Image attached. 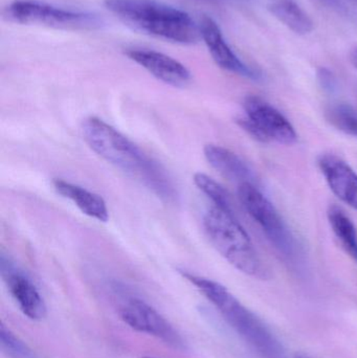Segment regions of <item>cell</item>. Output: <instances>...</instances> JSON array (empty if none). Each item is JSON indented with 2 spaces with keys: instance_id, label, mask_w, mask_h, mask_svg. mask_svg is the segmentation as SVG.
<instances>
[{
  "instance_id": "ac0fdd59",
  "label": "cell",
  "mask_w": 357,
  "mask_h": 358,
  "mask_svg": "<svg viewBox=\"0 0 357 358\" xmlns=\"http://www.w3.org/2000/svg\"><path fill=\"white\" fill-rule=\"evenodd\" d=\"M194 183L207 197L212 200L214 206L233 212L230 194L217 181L214 180L207 174L196 173L194 176Z\"/></svg>"
},
{
  "instance_id": "7402d4cb",
  "label": "cell",
  "mask_w": 357,
  "mask_h": 358,
  "mask_svg": "<svg viewBox=\"0 0 357 358\" xmlns=\"http://www.w3.org/2000/svg\"><path fill=\"white\" fill-rule=\"evenodd\" d=\"M350 61H351L352 65L357 69V46L350 52Z\"/></svg>"
},
{
  "instance_id": "7a4b0ae2",
  "label": "cell",
  "mask_w": 357,
  "mask_h": 358,
  "mask_svg": "<svg viewBox=\"0 0 357 358\" xmlns=\"http://www.w3.org/2000/svg\"><path fill=\"white\" fill-rule=\"evenodd\" d=\"M105 6L124 24L151 37L178 44H194L201 27L186 10L156 0H104Z\"/></svg>"
},
{
  "instance_id": "52a82bcc",
  "label": "cell",
  "mask_w": 357,
  "mask_h": 358,
  "mask_svg": "<svg viewBox=\"0 0 357 358\" xmlns=\"http://www.w3.org/2000/svg\"><path fill=\"white\" fill-rule=\"evenodd\" d=\"M122 321L131 329L154 336L169 346L184 349V341L173 326L152 306L138 298L127 299L119 309Z\"/></svg>"
},
{
  "instance_id": "5b68a950",
  "label": "cell",
  "mask_w": 357,
  "mask_h": 358,
  "mask_svg": "<svg viewBox=\"0 0 357 358\" xmlns=\"http://www.w3.org/2000/svg\"><path fill=\"white\" fill-rule=\"evenodd\" d=\"M3 17L19 24L71 31H94L104 24L103 19L94 13L68 10L43 0H14L4 8Z\"/></svg>"
},
{
  "instance_id": "9c48e42d",
  "label": "cell",
  "mask_w": 357,
  "mask_h": 358,
  "mask_svg": "<svg viewBox=\"0 0 357 358\" xmlns=\"http://www.w3.org/2000/svg\"><path fill=\"white\" fill-rule=\"evenodd\" d=\"M0 266L8 292L16 301L21 313L31 321L43 320L48 309L34 282L3 256L1 257Z\"/></svg>"
},
{
  "instance_id": "ffe728a7",
  "label": "cell",
  "mask_w": 357,
  "mask_h": 358,
  "mask_svg": "<svg viewBox=\"0 0 357 358\" xmlns=\"http://www.w3.org/2000/svg\"><path fill=\"white\" fill-rule=\"evenodd\" d=\"M318 79L320 82L321 87L325 92H333L335 88V79L333 73L327 69H320L318 71Z\"/></svg>"
},
{
  "instance_id": "d6986e66",
  "label": "cell",
  "mask_w": 357,
  "mask_h": 358,
  "mask_svg": "<svg viewBox=\"0 0 357 358\" xmlns=\"http://www.w3.org/2000/svg\"><path fill=\"white\" fill-rule=\"evenodd\" d=\"M1 347L13 358H33L31 350L6 325L0 326Z\"/></svg>"
},
{
  "instance_id": "ba28073f",
  "label": "cell",
  "mask_w": 357,
  "mask_h": 358,
  "mask_svg": "<svg viewBox=\"0 0 357 358\" xmlns=\"http://www.w3.org/2000/svg\"><path fill=\"white\" fill-rule=\"evenodd\" d=\"M245 117L251 120L261 136L262 142L270 141L279 144H296L298 134L291 122L274 106L259 96H249L243 101Z\"/></svg>"
},
{
  "instance_id": "2e32d148",
  "label": "cell",
  "mask_w": 357,
  "mask_h": 358,
  "mask_svg": "<svg viewBox=\"0 0 357 358\" xmlns=\"http://www.w3.org/2000/svg\"><path fill=\"white\" fill-rule=\"evenodd\" d=\"M329 224L348 256L357 262V231L354 221L339 206H329L327 210Z\"/></svg>"
},
{
  "instance_id": "4fadbf2b",
  "label": "cell",
  "mask_w": 357,
  "mask_h": 358,
  "mask_svg": "<svg viewBox=\"0 0 357 358\" xmlns=\"http://www.w3.org/2000/svg\"><path fill=\"white\" fill-rule=\"evenodd\" d=\"M207 163L224 178L236 181L255 183V176L249 166L232 151L217 145H207L203 149Z\"/></svg>"
},
{
  "instance_id": "277c9868",
  "label": "cell",
  "mask_w": 357,
  "mask_h": 358,
  "mask_svg": "<svg viewBox=\"0 0 357 358\" xmlns=\"http://www.w3.org/2000/svg\"><path fill=\"white\" fill-rule=\"evenodd\" d=\"M203 227L214 248L235 268L261 281L272 277L234 213L212 206L205 213Z\"/></svg>"
},
{
  "instance_id": "8992f818",
  "label": "cell",
  "mask_w": 357,
  "mask_h": 358,
  "mask_svg": "<svg viewBox=\"0 0 357 358\" xmlns=\"http://www.w3.org/2000/svg\"><path fill=\"white\" fill-rule=\"evenodd\" d=\"M238 197L243 208L261 227L275 248L289 258L295 256L297 248L293 234L274 204L262 194L255 183L239 185Z\"/></svg>"
},
{
  "instance_id": "3957f363",
  "label": "cell",
  "mask_w": 357,
  "mask_h": 358,
  "mask_svg": "<svg viewBox=\"0 0 357 358\" xmlns=\"http://www.w3.org/2000/svg\"><path fill=\"white\" fill-rule=\"evenodd\" d=\"M182 275L219 311L226 323L262 358H286L284 347L270 328L245 306L228 288L192 273Z\"/></svg>"
},
{
  "instance_id": "8fae6325",
  "label": "cell",
  "mask_w": 357,
  "mask_h": 358,
  "mask_svg": "<svg viewBox=\"0 0 357 358\" xmlns=\"http://www.w3.org/2000/svg\"><path fill=\"white\" fill-rule=\"evenodd\" d=\"M125 54L153 77L168 85L184 87L192 79L191 71L182 63L163 52L150 48H128Z\"/></svg>"
},
{
  "instance_id": "e0dca14e",
  "label": "cell",
  "mask_w": 357,
  "mask_h": 358,
  "mask_svg": "<svg viewBox=\"0 0 357 358\" xmlns=\"http://www.w3.org/2000/svg\"><path fill=\"white\" fill-rule=\"evenodd\" d=\"M329 123L347 136L357 138V110L351 105L337 103L326 110Z\"/></svg>"
},
{
  "instance_id": "7c38bea8",
  "label": "cell",
  "mask_w": 357,
  "mask_h": 358,
  "mask_svg": "<svg viewBox=\"0 0 357 358\" xmlns=\"http://www.w3.org/2000/svg\"><path fill=\"white\" fill-rule=\"evenodd\" d=\"M318 164L333 194L357 210V173L349 164L331 153L321 155Z\"/></svg>"
},
{
  "instance_id": "6da1fadb",
  "label": "cell",
  "mask_w": 357,
  "mask_h": 358,
  "mask_svg": "<svg viewBox=\"0 0 357 358\" xmlns=\"http://www.w3.org/2000/svg\"><path fill=\"white\" fill-rule=\"evenodd\" d=\"M82 134L92 150L107 163L142 183L163 201H175L177 191L169 174L127 136L98 117H88L82 123Z\"/></svg>"
},
{
  "instance_id": "30bf717a",
  "label": "cell",
  "mask_w": 357,
  "mask_h": 358,
  "mask_svg": "<svg viewBox=\"0 0 357 358\" xmlns=\"http://www.w3.org/2000/svg\"><path fill=\"white\" fill-rule=\"evenodd\" d=\"M201 39L205 42L212 58L220 69L251 80H259V71L245 64L232 50L218 23L212 17L203 16L201 23Z\"/></svg>"
},
{
  "instance_id": "9a60e30c",
  "label": "cell",
  "mask_w": 357,
  "mask_h": 358,
  "mask_svg": "<svg viewBox=\"0 0 357 358\" xmlns=\"http://www.w3.org/2000/svg\"><path fill=\"white\" fill-rule=\"evenodd\" d=\"M268 10L297 35H308L314 31V20L296 0H270Z\"/></svg>"
},
{
  "instance_id": "44dd1931",
  "label": "cell",
  "mask_w": 357,
  "mask_h": 358,
  "mask_svg": "<svg viewBox=\"0 0 357 358\" xmlns=\"http://www.w3.org/2000/svg\"><path fill=\"white\" fill-rule=\"evenodd\" d=\"M318 1L326 6L327 8H333V10L339 13V14L345 15L347 17L351 15L349 6H346L343 0H318Z\"/></svg>"
},
{
  "instance_id": "cb8c5ba5",
  "label": "cell",
  "mask_w": 357,
  "mask_h": 358,
  "mask_svg": "<svg viewBox=\"0 0 357 358\" xmlns=\"http://www.w3.org/2000/svg\"><path fill=\"white\" fill-rule=\"evenodd\" d=\"M142 358H155V357H142Z\"/></svg>"
},
{
  "instance_id": "5bb4252c",
  "label": "cell",
  "mask_w": 357,
  "mask_h": 358,
  "mask_svg": "<svg viewBox=\"0 0 357 358\" xmlns=\"http://www.w3.org/2000/svg\"><path fill=\"white\" fill-rule=\"evenodd\" d=\"M52 185L57 193L73 201L83 214L101 222L108 221L109 212L106 202L98 194L62 179H54Z\"/></svg>"
},
{
  "instance_id": "603a6c76",
  "label": "cell",
  "mask_w": 357,
  "mask_h": 358,
  "mask_svg": "<svg viewBox=\"0 0 357 358\" xmlns=\"http://www.w3.org/2000/svg\"><path fill=\"white\" fill-rule=\"evenodd\" d=\"M297 358H309V357H301V355H299V357H298Z\"/></svg>"
}]
</instances>
